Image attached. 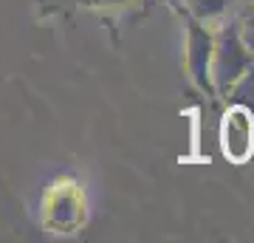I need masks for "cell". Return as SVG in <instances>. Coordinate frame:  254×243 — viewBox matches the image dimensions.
I'll use <instances>...</instances> for the list:
<instances>
[{
    "instance_id": "7a4b0ae2",
    "label": "cell",
    "mask_w": 254,
    "mask_h": 243,
    "mask_svg": "<svg viewBox=\"0 0 254 243\" xmlns=\"http://www.w3.org/2000/svg\"><path fill=\"white\" fill-rule=\"evenodd\" d=\"M220 150L232 164H246L254 156V113L229 102L220 122Z\"/></svg>"
},
{
    "instance_id": "6da1fadb",
    "label": "cell",
    "mask_w": 254,
    "mask_h": 243,
    "mask_svg": "<svg viewBox=\"0 0 254 243\" xmlns=\"http://www.w3.org/2000/svg\"><path fill=\"white\" fill-rule=\"evenodd\" d=\"M252 63H254V57L249 54V48L240 40L237 20L215 28V48H212V65H209V80H212L215 96L226 99L229 88L243 77V71Z\"/></svg>"
},
{
    "instance_id": "8992f818",
    "label": "cell",
    "mask_w": 254,
    "mask_h": 243,
    "mask_svg": "<svg viewBox=\"0 0 254 243\" xmlns=\"http://www.w3.org/2000/svg\"><path fill=\"white\" fill-rule=\"evenodd\" d=\"M229 3H232V0H184L187 14L203 20V23H212L215 17H220V14L229 9Z\"/></svg>"
},
{
    "instance_id": "52a82bcc",
    "label": "cell",
    "mask_w": 254,
    "mask_h": 243,
    "mask_svg": "<svg viewBox=\"0 0 254 243\" xmlns=\"http://www.w3.org/2000/svg\"><path fill=\"white\" fill-rule=\"evenodd\" d=\"M237 28H240V40H243V45L249 48V54L254 57V6L237 20Z\"/></svg>"
},
{
    "instance_id": "5b68a950",
    "label": "cell",
    "mask_w": 254,
    "mask_h": 243,
    "mask_svg": "<svg viewBox=\"0 0 254 243\" xmlns=\"http://www.w3.org/2000/svg\"><path fill=\"white\" fill-rule=\"evenodd\" d=\"M226 102H235V105H243L254 113V63L243 71V77L229 88L226 93Z\"/></svg>"
},
{
    "instance_id": "277c9868",
    "label": "cell",
    "mask_w": 254,
    "mask_h": 243,
    "mask_svg": "<svg viewBox=\"0 0 254 243\" xmlns=\"http://www.w3.org/2000/svg\"><path fill=\"white\" fill-rule=\"evenodd\" d=\"M46 226L57 232H73L85 218V198L73 181L54 184V189L46 195Z\"/></svg>"
},
{
    "instance_id": "3957f363",
    "label": "cell",
    "mask_w": 254,
    "mask_h": 243,
    "mask_svg": "<svg viewBox=\"0 0 254 243\" xmlns=\"http://www.w3.org/2000/svg\"><path fill=\"white\" fill-rule=\"evenodd\" d=\"M184 20H187V71H190L192 82L200 90L215 96L212 80H209L212 48H215V28H209V23L192 17V14H184Z\"/></svg>"
},
{
    "instance_id": "ba28073f",
    "label": "cell",
    "mask_w": 254,
    "mask_h": 243,
    "mask_svg": "<svg viewBox=\"0 0 254 243\" xmlns=\"http://www.w3.org/2000/svg\"><path fill=\"white\" fill-rule=\"evenodd\" d=\"M85 6H99V9H113V6H125L130 0H82Z\"/></svg>"
}]
</instances>
